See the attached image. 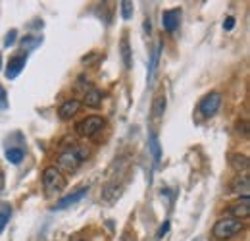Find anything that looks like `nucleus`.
Wrapping results in <instances>:
<instances>
[{"mask_svg": "<svg viewBox=\"0 0 250 241\" xmlns=\"http://www.w3.org/2000/svg\"><path fill=\"white\" fill-rule=\"evenodd\" d=\"M87 156H89V149H87L85 145L73 143V145L65 147V149L58 154V166H56V168H58L60 172L71 174V172H75V170L87 160Z\"/></svg>", "mask_w": 250, "mask_h": 241, "instance_id": "obj_1", "label": "nucleus"}, {"mask_svg": "<svg viewBox=\"0 0 250 241\" xmlns=\"http://www.w3.org/2000/svg\"><path fill=\"white\" fill-rule=\"evenodd\" d=\"M243 228H245V224L241 220L227 216V218H219L218 222L214 224V230L212 232H214V236L218 240H229V238L237 236L239 232H243Z\"/></svg>", "mask_w": 250, "mask_h": 241, "instance_id": "obj_2", "label": "nucleus"}, {"mask_svg": "<svg viewBox=\"0 0 250 241\" xmlns=\"http://www.w3.org/2000/svg\"><path fill=\"white\" fill-rule=\"evenodd\" d=\"M65 176L56 168V166H48L44 172H42V185L46 189L48 195H54V193H60L65 189Z\"/></svg>", "mask_w": 250, "mask_h": 241, "instance_id": "obj_3", "label": "nucleus"}, {"mask_svg": "<svg viewBox=\"0 0 250 241\" xmlns=\"http://www.w3.org/2000/svg\"><path fill=\"white\" fill-rule=\"evenodd\" d=\"M104 127V118L100 116H87L81 121L75 123V133L79 137H93Z\"/></svg>", "mask_w": 250, "mask_h": 241, "instance_id": "obj_4", "label": "nucleus"}, {"mask_svg": "<svg viewBox=\"0 0 250 241\" xmlns=\"http://www.w3.org/2000/svg\"><path fill=\"white\" fill-rule=\"evenodd\" d=\"M219 106H221V95H219L218 91H214V93H208V95L198 102V112H200L204 118H212V116L218 114Z\"/></svg>", "mask_w": 250, "mask_h": 241, "instance_id": "obj_5", "label": "nucleus"}, {"mask_svg": "<svg viewBox=\"0 0 250 241\" xmlns=\"http://www.w3.org/2000/svg\"><path fill=\"white\" fill-rule=\"evenodd\" d=\"M181 8H171V10H166L164 14H162V27L166 31H169V33H173V31L179 27V24H181Z\"/></svg>", "mask_w": 250, "mask_h": 241, "instance_id": "obj_6", "label": "nucleus"}, {"mask_svg": "<svg viewBox=\"0 0 250 241\" xmlns=\"http://www.w3.org/2000/svg\"><path fill=\"white\" fill-rule=\"evenodd\" d=\"M229 214H231V218H237V220H241V218H249L250 216V199L249 197H241L239 201H235V203L229 207Z\"/></svg>", "mask_w": 250, "mask_h": 241, "instance_id": "obj_7", "label": "nucleus"}, {"mask_svg": "<svg viewBox=\"0 0 250 241\" xmlns=\"http://www.w3.org/2000/svg\"><path fill=\"white\" fill-rule=\"evenodd\" d=\"M25 64H27V54H20V56L10 58L8 68H6V77L8 79H16L21 73V70L25 68Z\"/></svg>", "mask_w": 250, "mask_h": 241, "instance_id": "obj_8", "label": "nucleus"}, {"mask_svg": "<svg viewBox=\"0 0 250 241\" xmlns=\"http://www.w3.org/2000/svg\"><path fill=\"white\" fill-rule=\"evenodd\" d=\"M231 191L239 197H249L250 193V176L249 174H239L231 181Z\"/></svg>", "mask_w": 250, "mask_h": 241, "instance_id": "obj_9", "label": "nucleus"}, {"mask_svg": "<svg viewBox=\"0 0 250 241\" xmlns=\"http://www.w3.org/2000/svg\"><path fill=\"white\" fill-rule=\"evenodd\" d=\"M79 110H81V102L77 98H69L58 108V116H60V120H71Z\"/></svg>", "mask_w": 250, "mask_h": 241, "instance_id": "obj_10", "label": "nucleus"}, {"mask_svg": "<svg viewBox=\"0 0 250 241\" xmlns=\"http://www.w3.org/2000/svg\"><path fill=\"white\" fill-rule=\"evenodd\" d=\"M87 191H89V187H81V189H77L75 193H71V195H67V197L60 199V201H58V205L54 207V211H63V209H67V207H71V205L79 203V201L87 195Z\"/></svg>", "mask_w": 250, "mask_h": 241, "instance_id": "obj_11", "label": "nucleus"}, {"mask_svg": "<svg viewBox=\"0 0 250 241\" xmlns=\"http://www.w3.org/2000/svg\"><path fill=\"white\" fill-rule=\"evenodd\" d=\"M229 166L235 170V172H241V174H249L250 162L247 154H241V152H233L229 156Z\"/></svg>", "mask_w": 250, "mask_h": 241, "instance_id": "obj_12", "label": "nucleus"}, {"mask_svg": "<svg viewBox=\"0 0 250 241\" xmlns=\"http://www.w3.org/2000/svg\"><path fill=\"white\" fill-rule=\"evenodd\" d=\"M122 195V185H118V181L114 183H108L104 189H102V201L108 203V205H114Z\"/></svg>", "mask_w": 250, "mask_h": 241, "instance_id": "obj_13", "label": "nucleus"}, {"mask_svg": "<svg viewBox=\"0 0 250 241\" xmlns=\"http://www.w3.org/2000/svg\"><path fill=\"white\" fill-rule=\"evenodd\" d=\"M83 104L89 106V108H98L102 104V93L98 89H89L83 95Z\"/></svg>", "mask_w": 250, "mask_h": 241, "instance_id": "obj_14", "label": "nucleus"}, {"mask_svg": "<svg viewBox=\"0 0 250 241\" xmlns=\"http://www.w3.org/2000/svg\"><path fill=\"white\" fill-rule=\"evenodd\" d=\"M166 104H167V100H166V95L164 93H158L156 96H154V100H152V116L160 120L162 116H164V112H166Z\"/></svg>", "mask_w": 250, "mask_h": 241, "instance_id": "obj_15", "label": "nucleus"}, {"mask_svg": "<svg viewBox=\"0 0 250 241\" xmlns=\"http://www.w3.org/2000/svg\"><path fill=\"white\" fill-rule=\"evenodd\" d=\"M23 156H25V151L21 147H12V149L6 151V160L10 164H20L23 160Z\"/></svg>", "mask_w": 250, "mask_h": 241, "instance_id": "obj_16", "label": "nucleus"}, {"mask_svg": "<svg viewBox=\"0 0 250 241\" xmlns=\"http://www.w3.org/2000/svg\"><path fill=\"white\" fill-rule=\"evenodd\" d=\"M10 216H12V207H10L8 203H0V234H2L4 228L8 226Z\"/></svg>", "mask_w": 250, "mask_h": 241, "instance_id": "obj_17", "label": "nucleus"}, {"mask_svg": "<svg viewBox=\"0 0 250 241\" xmlns=\"http://www.w3.org/2000/svg\"><path fill=\"white\" fill-rule=\"evenodd\" d=\"M120 48H122V58H124L125 68H127V70H131L133 60H131V47H129V39H127V37H124V39H122Z\"/></svg>", "mask_w": 250, "mask_h": 241, "instance_id": "obj_18", "label": "nucleus"}, {"mask_svg": "<svg viewBox=\"0 0 250 241\" xmlns=\"http://www.w3.org/2000/svg\"><path fill=\"white\" fill-rule=\"evenodd\" d=\"M160 52H162V43H158L154 52H152V58H150V66H148V79L154 77V72L158 68V60H160Z\"/></svg>", "mask_w": 250, "mask_h": 241, "instance_id": "obj_19", "label": "nucleus"}, {"mask_svg": "<svg viewBox=\"0 0 250 241\" xmlns=\"http://www.w3.org/2000/svg\"><path fill=\"white\" fill-rule=\"evenodd\" d=\"M148 147H150V151H152L154 160L160 162V158H162V149H160V143H158L156 135H150V143H148Z\"/></svg>", "mask_w": 250, "mask_h": 241, "instance_id": "obj_20", "label": "nucleus"}, {"mask_svg": "<svg viewBox=\"0 0 250 241\" xmlns=\"http://www.w3.org/2000/svg\"><path fill=\"white\" fill-rule=\"evenodd\" d=\"M133 2H129V0H124L122 2V18L124 20H131L133 18Z\"/></svg>", "mask_w": 250, "mask_h": 241, "instance_id": "obj_21", "label": "nucleus"}, {"mask_svg": "<svg viewBox=\"0 0 250 241\" xmlns=\"http://www.w3.org/2000/svg\"><path fill=\"white\" fill-rule=\"evenodd\" d=\"M16 35H18V31H16V29H12V31H10V33H8V37L4 39V45H6V47H10V45H14V43H16Z\"/></svg>", "mask_w": 250, "mask_h": 241, "instance_id": "obj_22", "label": "nucleus"}, {"mask_svg": "<svg viewBox=\"0 0 250 241\" xmlns=\"http://www.w3.org/2000/svg\"><path fill=\"white\" fill-rule=\"evenodd\" d=\"M235 27V18H227L225 22H223V29L225 31H231Z\"/></svg>", "mask_w": 250, "mask_h": 241, "instance_id": "obj_23", "label": "nucleus"}, {"mask_svg": "<svg viewBox=\"0 0 250 241\" xmlns=\"http://www.w3.org/2000/svg\"><path fill=\"white\" fill-rule=\"evenodd\" d=\"M167 230H169V222H166V224H164V226L160 228V232H158V238L162 240V238H164V236L167 234Z\"/></svg>", "mask_w": 250, "mask_h": 241, "instance_id": "obj_24", "label": "nucleus"}, {"mask_svg": "<svg viewBox=\"0 0 250 241\" xmlns=\"http://www.w3.org/2000/svg\"><path fill=\"white\" fill-rule=\"evenodd\" d=\"M0 104H2V106L8 104V102H6V89H4L2 85H0Z\"/></svg>", "mask_w": 250, "mask_h": 241, "instance_id": "obj_25", "label": "nucleus"}, {"mask_svg": "<svg viewBox=\"0 0 250 241\" xmlns=\"http://www.w3.org/2000/svg\"><path fill=\"white\" fill-rule=\"evenodd\" d=\"M4 183H6V180H4V172L0 170V193L4 191Z\"/></svg>", "mask_w": 250, "mask_h": 241, "instance_id": "obj_26", "label": "nucleus"}, {"mask_svg": "<svg viewBox=\"0 0 250 241\" xmlns=\"http://www.w3.org/2000/svg\"><path fill=\"white\" fill-rule=\"evenodd\" d=\"M0 68H2V54H0Z\"/></svg>", "mask_w": 250, "mask_h": 241, "instance_id": "obj_27", "label": "nucleus"}]
</instances>
